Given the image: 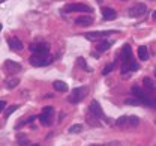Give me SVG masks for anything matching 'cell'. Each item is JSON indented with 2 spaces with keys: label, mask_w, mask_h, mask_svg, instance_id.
<instances>
[{
  "label": "cell",
  "mask_w": 156,
  "mask_h": 146,
  "mask_svg": "<svg viewBox=\"0 0 156 146\" xmlns=\"http://www.w3.org/2000/svg\"><path fill=\"white\" fill-rule=\"evenodd\" d=\"M138 57H140L141 60H147V59H149V51H147V48H146L144 45L138 47Z\"/></svg>",
  "instance_id": "18"
},
{
  "label": "cell",
  "mask_w": 156,
  "mask_h": 146,
  "mask_svg": "<svg viewBox=\"0 0 156 146\" xmlns=\"http://www.w3.org/2000/svg\"><path fill=\"white\" fill-rule=\"evenodd\" d=\"M29 62H30V65L39 68V66H47V65H50V63L53 62V57L48 56V54H33V56L29 59Z\"/></svg>",
  "instance_id": "3"
},
{
  "label": "cell",
  "mask_w": 156,
  "mask_h": 146,
  "mask_svg": "<svg viewBox=\"0 0 156 146\" xmlns=\"http://www.w3.org/2000/svg\"><path fill=\"white\" fill-rule=\"evenodd\" d=\"M86 121H87V124H89V125H92V126H101L102 125V124H99V122H98L95 118H90V115L86 118Z\"/></svg>",
  "instance_id": "23"
},
{
  "label": "cell",
  "mask_w": 156,
  "mask_h": 146,
  "mask_svg": "<svg viewBox=\"0 0 156 146\" xmlns=\"http://www.w3.org/2000/svg\"><path fill=\"white\" fill-rule=\"evenodd\" d=\"M53 115H54V108H53L51 105L44 107V108H42V113H41V116H39L41 124H42V125H50V124H51Z\"/></svg>",
  "instance_id": "5"
},
{
  "label": "cell",
  "mask_w": 156,
  "mask_h": 146,
  "mask_svg": "<svg viewBox=\"0 0 156 146\" xmlns=\"http://www.w3.org/2000/svg\"><path fill=\"white\" fill-rule=\"evenodd\" d=\"M65 12H84V14H92L93 9L84 3H69L66 6L62 8V14Z\"/></svg>",
  "instance_id": "2"
},
{
  "label": "cell",
  "mask_w": 156,
  "mask_h": 146,
  "mask_svg": "<svg viewBox=\"0 0 156 146\" xmlns=\"http://www.w3.org/2000/svg\"><path fill=\"white\" fill-rule=\"evenodd\" d=\"M3 66H5V69H6L9 74H15V72H20V71H21V65H20L18 62L9 60V59L5 62V65H3Z\"/></svg>",
  "instance_id": "10"
},
{
  "label": "cell",
  "mask_w": 156,
  "mask_h": 146,
  "mask_svg": "<svg viewBox=\"0 0 156 146\" xmlns=\"http://www.w3.org/2000/svg\"><path fill=\"white\" fill-rule=\"evenodd\" d=\"M5 107H6L5 101H0V113H2V110H5Z\"/></svg>",
  "instance_id": "29"
},
{
  "label": "cell",
  "mask_w": 156,
  "mask_h": 146,
  "mask_svg": "<svg viewBox=\"0 0 156 146\" xmlns=\"http://www.w3.org/2000/svg\"><path fill=\"white\" fill-rule=\"evenodd\" d=\"M30 51H33L35 54H48L50 45L48 44H32L30 45Z\"/></svg>",
  "instance_id": "9"
},
{
  "label": "cell",
  "mask_w": 156,
  "mask_h": 146,
  "mask_svg": "<svg viewBox=\"0 0 156 146\" xmlns=\"http://www.w3.org/2000/svg\"><path fill=\"white\" fill-rule=\"evenodd\" d=\"M89 110H90V115H93V116H96V118H105V115H104V110H102V107L99 105L96 100H93L90 105H89Z\"/></svg>",
  "instance_id": "8"
},
{
  "label": "cell",
  "mask_w": 156,
  "mask_h": 146,
  "mask_svg": "<svg viewBox=\"0 0 156 146\" xmlns=\"http://www.w3.org/2000/svg\"><path fill=\"white\" fill-rule=\"evenodd\" d=\"M89 146H102V145H98V143H93V145H89Z\"/></svg>",
  "instance_id": "31"
},
{
  "label": "cell",
  "mask_w": 156,
  "mask_h": 146,
  "mask_svg": "<svg viewBox=\"0 0 156 146\" xmlns=\"http://www.w3.org/2000/svg\"><path fill=\"white\" fill-rule=\"evenodd\" d=\"M17 140H18L21 145H27V137H26L24 134H18V136H17Z\"/></svg>",
  "instance_id": "26"
},
{
  "label": "cell",
  "mask_w": 156,
  "mask_h": 146,
  "mask_svg": "<svg viewBox=\"0 0 156 146\" xmlns=\"http://www.w3.org/2000/svg\"><path fill=\"white\" fill-rule=\"evenodd\" d=\"M17 108H18V105H17V104L9 105V107H8V108L5 110V119H8V118H9V116H11V115H12V113H14V111H15Z\"/></svg>",
  "instance_id": "19"
},
{
  "label": "cell",
  "mask_w": 156,
  "mask_h": 146,
  "mask_svg": "<svg viewBox=\"0 0 156 146\" xmlns=\"http://www.w3.org/2000/svg\"><path fill=\"white\" fill-rule=\"evenodd\" d=\"M128 66H129V71H136V69L140 68V65H138L136 62H134V60H132V62H129Z\"/></svg>",
  "instance_id": "28"
},
{
  "label": "cell",
  "mask_w": 156,
  "mask_h": 146,
  "mask_svg": "<svg viewBox=\"0 0 156 146\" xmlns=\"http://www.w3.org/2000/svg\"><path fill=\"white\" fill-rule=\"evenodd\" d=\"M5 84H6V87H8V89H15V87L20 84V78H17V77L8 78V80L5 82Z\"/></svg>",
  "instance_id": "17"
},
{
  "label": "cell",
  "mask_w": 156,
  "mask_h": 146,
  "mask_svg": "<svg viewBox=\"0 0 156 146\" xmlns=\"http://www.w3.org/2000/svg\"><path fill=\"white\" fill-rule=\"evenodd\" d=\"M111 44H113V41H102L98 44L96 50L99 51V53H104V51H107L110 47H111Z\"/></svg>",
  "instance_id": "16"
},
{
  "label": "cell",
  "mask_w": 156,
  "mask_h": 146,
  "mask_svg": "<svg viewBox=\"0 0 156 146\" xmlns=\"http://www.w3.org/2000/svg\"><path fill=\"white\" fill-rule=\"evenodd\" d=\"M3 2H6V0H0V3H3Z\"/></svg>",
  "instance_id": "34"
},
{
  "label": "cell",
  "mask_w": 156,
  "mask_h": 146,
  "mask_svg": "<svg viewBox=\"0 0 156 146\" xmlns=\"http://www.w3.org/2000/svg\"><path fill=\"white\" fill-rule=\"evenodd\" d=\"M53 86H54V90H57V92H66L68 90V84L62 80H56L53 83Z\"/></svg>",
  "instance_id": "15"
},
{
  "label": "cell",
  "mask_w": 156,
  "mask_h": 146,
  "mask_svg": "<svg viewBox=\"0 0 156 146\" xmlns=\"http://www.w3.org/2000/svg\"><path fill=\"white\" fill-rule=\"evenodd\" d=\"M8 44H9V48H11L12 51H20V50H23V42L20 41L18 38H15V36L9 38V39H8Z\"/></svg>",
  "instance_id": "12"
},
{
  "label": "cell",
  "mask_w": 156,
  "mask_h": 146,
  "mask_svg": "<svg viewBox=\"0 0 156 146\" xmlns=\"http://www.w3.org/2000/svg\"><path fill=\"white\" fill-rule=\"evenodd\" d=\"M69 134H75V133H80V131H83V125H80V124H77V125H72L69 130Z\"/></svg>",
  "instance_id": "22"
},
{
  "label": "cell",
  "mask_w": 156,
  "mask_h": 146,
  "mask_svg": "<svg viewBox=\"0 0 156 146\" xmlns=\"http://www.w3.org/2000/svg\"><path fill=\"white\" fill-rule=\"evenodd\" d=\"M113 69H114V63H110V65H107V66L104 68V71H102V75H107V74H110Z\"/></svg>",
  "instance_id": "24"
},
{
  "label": "cell",
  "mask_w": 156,
  "mask_h": 146,
  "mask_svg": "<svg viewBox=\"0 0 156 146\" xmlns=\"http://www.w3.org/2000/svg\"><path fill=\"white\" fill-rule=\"evenodd\" d=\"M153 18H155V20H156V11H155V14H153Z\"/></svg>",
  "instance_id": "33"
},
{
  "label": "cell",
  "mask_w": 156,
  "mask_h": 146,
  "mask_svg": "<svg viewBox=\"0 0 156 146\" xmlns=\"http://www.w3.org/2000/svg\"><path fill=\"white\" fill-rule=\"evenodd\" d=\"M122 59H123V63L132 62V50H131L129 44L123 45V48H122Z\"/></svg>",
  "instance_id": "11"
},
{
  "label": "cell",
  "mask_w": 156,
  "mask_h": 146,
  "mask_svg": "<svg viewBox=\"0 0 156 146\" xmlns=\"http://www.w3.org/2000/svg\"><path fill=\"white\" fill-rule=\"evenodd\" d=\"M125 104L126 105H140L141 101H140L138 98H126V100H125Z\"/></svg>",
  "instance_id": "21"
},
{
  "label": "cell",
  "mask_w": 156,
  "mask_h": 146,
  "mask_svg": "<svg viewBox=\"0 0 156 146\" xmlns=\"http://www.w3.org/2000/svg\"><path fill=\"white\" fill-rule=\"evenodd\" d=\"M131 92L134 93L135 98H138V100L141 101V104L149 105V107H152V108H156V98L152 97V95H149L143 87H140V86H132Z\"/></svg>",
  "instance_id": "1"
},
{
  "label": "cell",
  "mask_w": 156,
  "mask_h": 146,
  "mask_svg": "<svg viewBox=\"0 0 156 146\" xmlns=\"http://www.w3.org/2000/svg\"><path fill=\"white\" fill-rule=\"evenodd\" d=\"M119 145H120L119 142H114V143H110V146H119Z\"/></svg>",
  "instance_id": "30"
},
{
  "label": "cell",
  "mask_w": 156,
  "mask_h": 146,
  "mask_svg": "<svg viewBox=\"0 0 156 146\" xmlns=\"http://www.w3.org/2000/svg\"><path fill=\"white\" fill-rule=\"evenodd\" d=\"M29 146H41V145H38V143H33V145H29Z\"/></svg>",
  "instance_id": "32"
},
{
  "label": "cell",
  "mask_w": 156,
  "mask_h": 146,
  "mask_svg": "<svg viewBox=\"0 0 156 146\" xmlns=\"http://www.w3.org/2000/svg\"><path fill=\"white\" fill-rule=\"evenodd\" d=\"M147 12V8H146V5H143V3H138V5H134L129 11H128V14H129V17H132V18H138V17H143L144 14Z\"/></svg>",
  "instance_id": "6"
},
{
  "label": "cell",
  "mask_w": 156,
  "mask_h": 146,
  "mask_svg": "<svg viewBox=\"0 0 156 146\" xmlns=\"http://www.w3.org/2000/svg\"><path fill=\"white\" fill-rule=\"evenodd\" d=\"M87 95V87H84V86H81V87H77V89H74L72 92H71V95H69V103H72V104H77L80 101H83V98Z\"/></svg>",
  "instance_id": "4"
},
{
  "label": "cell",
  "mask_w": 156,
  "mask_h": 146,
  "mask_svg": "<svg viewBox=\"0 0 156 146\" xmlns=\"http://www.w3.org/2000/svg\"><path fill=\"white\" fill-rule=\"evenodd\" d=\"M138 124H140V119H138L136 116H128V125L138 126Z\"/></svg>",
  "instance_id": "20"
},
{
  "label": "cell",
  "mask_w": 156,
  "mask_h": 146,
  "mask_svg": "<svg viewBox=\"0 0 156 146\" xmlns=\"http://www.w3.org/2000/svg\"><path fill=\"white\" fill-rule=\"evenodd\" d=\"M101 12H102V17H104V20L111 21V20H114V18L117 17V12L114 11V9H111V8H104Z\"/></svg>",
  "instance_id": "13"
},
{
  "label": "cell",
  "mask_w": 156,
  "mask_h": 146,
  "mask_svg": "<svg viewBox=\"0 0 156 146\" xmlns=\"http://www.w3.org/2000/svg\"><path fill=\"white\" fill-rule=\"evenodd\" d=\"M92 23H93V17H90V15H80L75 20L77 26H90Z\"/></svg>",
  "instance_id": "14"
},
{
  "label": "cell",
  "mask_w": 156,
  "mask_h": 146,
  "mask_svg": "<svg viewBox=\"0 0 156 146\" xmlns=\"http://www.w3.org/2000/svg\"><path fill=\"white\" fill-rule=\"evenodd\" d=\"M125 124H128V116H120L119 119L116 121V125H125Z\"/></svg>",
  "instance_id": "25"
},
{
  "label": "cell",
  "mask_w": 156,
  "mask_h": 146,
  "mask_svg": "<svg viewBox=\"0 0 156 146\" xmlns=\"http://www.w3.org/2000/svg\"><path fill=\"white\" fill-rule=\"evenodd\" d=\"M113 33H116L114 30H104V32H89V33H86L84 36L89 39V41H98V39H104L105 36H108V35H113Z\"/></svg>",
  "instance_id": "7"
},
{
  "label": "cell",
  "mask_w": 156,
  "mask_h": 146,
  "mask_svg": "<svg viewBox=\"0 0 156 146\" xmlns=\"http://www.w3.org/2000/svg\"><path fill=\"white\" fill-rule=\"evenodd\" d=\"M98 2H104V0H98Z\"/></svg>",
  "instance_id": "35"
},
{
  "label": "cell",
  "mask_w": 156,
  "mask_h": 146,
  "mask_svg": "<svg viewBox=\"0 0 156 146\" xmlns=\"http://www.w3.org/2000/svg\"><path fill=\"white\" fill-rule=\"evenodd\" d=\"M0 30H2V24H0Z\"/></svg>",
  "instance_id": "36"
},
{
  "label": "cell",
  "mask_w": 156,
  "mask_h": 146,
  "mask_svg": "<svg viewBox=\"0 0 156 146\" xmlns=\"http://www.w3.org/2000/svg\"><path fill=\"white\" fill-rule=\"evenodd\" d=\"M78 63H80V65H81L86 71H90V72H92V68H89V66L86 65V62H84V59H83V57H78Z\"/></svg>",
  "instance_id": "27"
}]
</instances>
